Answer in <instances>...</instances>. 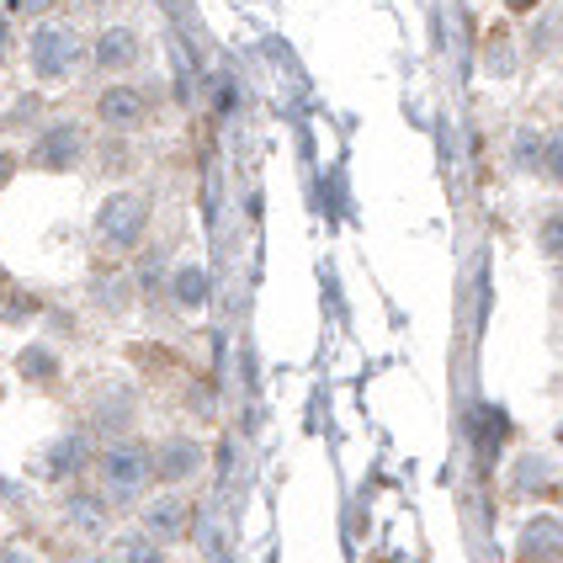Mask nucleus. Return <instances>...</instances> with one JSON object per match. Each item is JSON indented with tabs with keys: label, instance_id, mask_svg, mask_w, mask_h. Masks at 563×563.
Here are the masks:
<instances>
[{
	"label": "nucleus",
	"instance_id": "nucleus-1",
	"mask_svg": "<svg viewBox=\"0 0 563 563\" xmlns=\"http://www.w3.org/2000/svg\"><path fill=\"white\" fill-rule=\"evenodd\" d=\"M101 478H107V489L112 495H123V500H139L150 484H159L155 473V452L144 446L139 437H118L107 441V452H101Z\"/></svg>",
	"mask_w": 563,
	"mask_h": 563
},
{
	"label": "nucleus",
	"instance_id": "nucleus-2",
	"mask_svg": "<svg viewBox=\"0 0 563 563\" xmlns=\"http://www.w3.org/2000/svg\"><path fill=\"white\" fill-rule=\"evenodd\" d=\"M80 37L64 27V22H37L32 27V37H27V64H32V75L37 80H69L75 69H80Z\"/></svg>",
	"mask_w": 563,
	"mask_h": 563
},
{
	"label": "nucleus",
	"instance_id": "nucleus-3",
	"mask_svg": "<svg viewBox=\"0 0 563 563\" xmlns=\"http://www.w3.org/2000/svg\"><path fill=\"white\" fill-rule=\"evenodd\" d=\"M150 229V197L139 191H112L101 208H96V240L112 245V251H133Z\"/></svg>",
	"mask_w": 563,
	"mask_h": 563
},
{
	"label": "nucleus",
	"instance_id": "nucleus-4",
	"mask_svg": "<svg viewBox=\"0 0 563 563\" xmlns=\"http://www.w3.org/2000/svg\"><path fill=\"white\" fill-rule=\"evenodd\" d=\"M202 468H208V446L197 437H165L155 446V473L165 489H181L191 478H202Z\"/></svg>",
	"mask_w": 563,
	"mask_h": 563
},
{
	"label": "nucleus",
	"instance_id": "nucleus-5",
	"mask_svg": "<svg viewBox=\"0 0 563 563\" xmlns=\"http://www.w3.org/2000/svg\"><path fill=\"white\" fill-rule=\"evenodd\" d=\"M32 159H37L43 170H75V165L86 159V133H80V123H48V128H37Z\"/></svg>",
	"mask_w": 563,
	"mask_h": 563
},
{
	"label": "nucleus",
	"instance_id": "nucleus-6",
	"mask_svg": "<svg viewBox=\"0 0 563 563\" xmlns=\"http://www.w3.org/2000/svg\"><path fill=\"white\" fill-rule=\"evenodd\" d=\"M139 59H144V43H139V32H133V27L112 22V27L96 32V43H91V64H96V69L123 75V69H133Z\"/></svg>",
	"mask_w": 563,
	"mask_h": 563
},
{
	"label": "nucleus",
	"instance_id": "nucleus-7",
	"mask_svg": "<svg viewBox=\"0 0 563 563\" xmlns=\"http://www.w3.org/2000/svg\"><path fill=\"white\" fill-rule=\"evenodd\" d=\"M559 489V468H553V457H542V452H521L516 463H510V495L516 500H542V495H553Z\"/></svg>",
	"mask_w": 563,
	"mask_h": 563
},
{
	"label": "nucleus",
	"instance_id": "nucleus-8",
	"mask_svg": "<svg viewBox=\"0 0 563 563\" xmlns=\"http://www.w3.org/2000/svg\"><path fill=\"white\" fill-rule=\"evenodd\" d=\"M144 532H155L159 542H181L191 532V505L181 500V489H170V495L144 505Z\"/></svg>",
	"mask_w": 563,
	"mask_h": 563
},
{
	"label": "nucleus",
	"instance_id": "nucleus-9",
	"mask_svg": "<svg viewBox=\"0 0 563 563\" xmlns=\"http://www.w3.org/2000/svg\"><path fill=\"white\" fill-rule=\"evenodd\" d=\"M516 553L521 559H563V516H527L516 532Z\"/></svg>",
	"mask_w": 563,
	"mask_h": 563
},
{
	"label": "nucleus",
	"instance_id": "nucleus-10",
	"mask_svg": "<svg viewBox=\"0 0 563 563\" xmlns=\"http://www.w3.org/2000/svg\"><path fill=\"white\" fill-rule=\"evenodd\" d=\"M144 112H150V101H144V91H139V86H128V80L107 86V91H101V101H96V118H101L107 128H139V123H144Z\"/></svg>",
	"mask_w": 563,
	"mask_h": 563
},
{
	"label": "nucleus",
	"instance_id": "nucleus-11",
	"mask_svg": "<svg viewBox=\"0 0 563 563\" xmlns=\"http://www.w3.org/2000/svg\"><path fill=\"white\" fill-rule=\"evenodd\" d=\"M86 457H91V441L80 437V431H69V437H59L43 452V468H48L54 484H69L75 473H86Z\"/></svg>",
	"mask_w": 563,
	"mask_h": 563
},
{
	"label": "nucleus",
	"instance_id": "nucleus-12",
	"mask_svg": "<svg viewBox=\"0 0 563 563\" xmlns=\"http://www.w3.org/2000/svg\"><path fill=\"white\" fill-rule=\"evenodd\" d=\"M170 298H176V309H202L208 303V272L197 261H181L176 277H170Z\"/></svg>",
	"mask_w": 563,
	"mask_h": 563
},
{
	"label": "nucleus",
	"instance_id": "nucleus-13",
	"mask_svg": "<svg viewBox=\"0 0 563 563\" xmlns=\"http://www.w3.org/2000/svg\"><path fill=\"white\" fill-rule=\"evenodd\" d=\"M64 521H69L75 532H101V527H107V500H101V495H69V500H64Z\"/></svg>",
	"mask_w": 563,
	"mask_h": 563
},
{
	"label": "nucleus",
	"instance_id": "nucleus-14",
	"mask_svg": "<svg viewBox=\"0 0 563 563\" xmlns=\"http://www.w3.org/2000/svg\"><path fill=\"white\" fill-rule=\"evenodd\" d=\"M510 155H516L521 170H542V159H548V139H542L537 128H521V133H516V144H510Z\"/></svg>",
	"mask_w": 563,
	"mask_h": 563
},
{
	"label": "nucleus",
	"instance_id": "nucleus-15",
	"mask_svg": "<svg viewBox=\"0 0 563 563\" xmlns=\"http://www.w3.org/2000/svg\"><path fill=\"white\" fill-rule=\"evenodd\" d=\"M16 373L32 377V383H43V377H59V356H48L43 345H27V351H22V362H16Z\"/></svg>",
	"mask_w": 563,
	"mask_h": 563
},
{
	"label": "nucleus",
	"instance_id": "nucleus-16",
	"mask_svg": "<svg viewBox=\"0 0 563 563\" xmlns=\"http://www.w3.org/2000/svg\"><path fill=\"white\" fill-rule=\"evenodd\" d=\"M542 251L559 261L563 255V208H553V213H542Z\"/></svg>",
	"mask_w": 563,
	"mask_h": 563
},
{
	"label": "nucleus",
	"instance_id": "nucleus-17",
	"mask_svg": "<svg viewBox=\"0 0 563 563\" xmlns=\"http://www.w3.org/2000/svg\"><path fill=\"white\" fill-rule=\"evenodd\" d=\"M155 542L159 537L155 532H128V537H118V553H123V559H155Z\"/></svg>",
	"mask_w": 563,
	"mask_h": 563
},
{
	"label": "nucleus",
	"instance_id": "nucleus-18",
	"mask_svg": "<svg viewBox=\"0 0 563 563\" xmlns=\"http://www.w3.org/2000/svg\"><path fill=\"white\" fill-rule=\"evenodd\" d=\"M542 176L563 187V133H548V159H542Z\"/></svg>",
	"mask_w": 563,
	"mask_h": 563
},
{
	"label": "nucleus",
	"instance_id": "nucleus-19",
	"mask_svg": "<svg viewBox=\"0 0 563 563\" xmlns=\"http://www.w3.org/2000/svg\"><path fill=\"white\" fill-rule=\"evenodd\" d=\"M510 43H505V37H495V43H489V69H495V75H510Z\"/></svg>",
	"mask_w": 563,
	"mask_h": 563
},
{
	"label": "nucleus",
	"instance_id": "nucleus-20",
	"mask_svg": "<svg viewBox=\"0 0 563 563\" xmlns=\"http://www.w3.org/2000/svg\"><path fill=\"white\" fill-rule=\"evenodd\" d=\"M11 11H27V16H43V11H54L59 0H5Z\"/></svg>",
	"mask_w": 563,
	"mask_h": 563
},
{
	"label": "nucleus",
	"instance_id": "nucleus-21",
	"mask_svg": "<svg viewBox=\"0 0 563 563\" xmlns=\"http://www.w3.org/2000/svg\"><path fill=\"white\" fill-rule=\"evenodd\" d=\"M213 101H219V112H229V107H234V80H219V86H213Z\"/></svg>",
	"mask_w": 563,
	"mask_h": 563
},
{
	"label": "nucleus",
	"instance_id": "nucleus-22",
	"mask_svg": "<svg viewBox=\"0 0 563 563\" xmlns=\"http://www.w3.org/2000/svg\"><path fill=\"white\" fill-rule=\"evenodd\" d=\"M505 5H510V11H532L537 0H505Z\"/></svg>",
	"mask_w": 563,
	"mask_h": 563
},
{
	"label": "nucleus",
	"instance_id": "nucleus-23",
	"mask_svg": "<svg viewBox=\"0 0 563 563\" xmlns=\"http://www.w3.org/2000/svg\"><path fill=\"white\" fill-rule=\"evenodd\" d=\"M559 272H563V255H559Z\"/></svg>",
	"mask_w": 563,
	"mask_h": 563
}]
</instances>
